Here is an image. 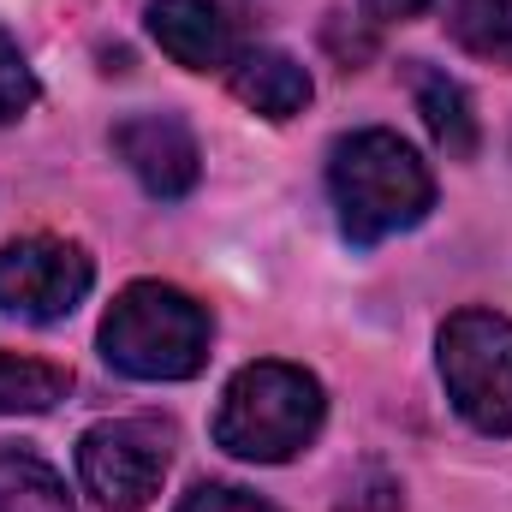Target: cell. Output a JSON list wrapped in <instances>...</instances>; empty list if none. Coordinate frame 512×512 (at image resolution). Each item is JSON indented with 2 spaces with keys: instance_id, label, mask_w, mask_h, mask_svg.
I'll list each match as a JSON object with an SVG mask.
<instances>
[{
  "instance_id": "1",
  "label": "cell",
  "mask_w": 512,
  "mask_h": 512,
  "mask_svg": "<svg viewBox=\"0 0 512 512\" xmlns=\"http://www.w3.org/2000/svg\"><path fill=\"white\" fill-rule=\"evenodd\" d=\"M328 191L340 209V233L352 245H382L393 233H411L429 203H435V179L417 161V149L399 131H352L334 143L328 155Z\"/></svg>"
},
{
  "instance_id": "2",
  "label": "cell",
  "mask_w": 512,
  "mask_h": 512,
  "mask_svg": "<svg viewBox=\"0 0 512 512\" xmlns=\"http://www.w3.org/2000/svg\"><path fill=\"white\" fill-rule=\"evenodd\" d=\"M322 382L298 364H245L215 411V447L251 465H286L298 459L322 429Z\"/></svg>"
},
{
  "instance_id": "3",
  "label": "cell",
  "mask_w": 512,
  "mask_h": 512,
  "mask_svg": "<svg viewBox=\"0 0 512 512\" xmlns=\"http://www.w3.org/2000/svg\"><path fill=\"white\" fill-rule=\"evenodd\" d=\"M102 358L131 382H185L209 358V310L167 280H131L102 322Z\"/></svg>"
},
{
  "instance_id": "4",
  "label": "cell",
  "mask_w": 512,
  "mask_h": 512,
  "mask_svg": "<svg viewBox=\"0 0 512 512\" xmlns=\"http://www.w3.org/2000/svg\"><path fill=\"white\" fill-rule=\"evenodd\" d=\"M441 382L459 417L483 435H512V322L459 310L441 328Z\"/></svg>"
},
{
  "instance_id": "5",
  "label": "cell",
  "mask_w": 512,
  "mask_h": 512,
  "mask_svg": "<svg viewBox=\"0 0 512 512\" xmlns=\"http://www.w3.org/2000/svg\"><path fill=\"white\" fill-rule=\"evenodd\" d=\"M167 465H173V423L161 417H114L84 429L78 441V477L108 512H143L161 495Z\"/></svg>"
},
{
  "instance_id": "6",
  "label": "cell",
  "mask_w": 512,
  "mask_h": 512,
  "mask_svg": "<svg viewBox=\"0 0 512 512\" xmlns=\"http://www.w3.org/2000/svg\"><path fill=\"white\" fill-rule=\"evenodd\" d=\"M96 286V262L48 233L12 239L0 251V310L18 322H60L84 304V292Z\"/></svg>"
},
{
  "instance_id": "7",
  "label": "cell",
  "mask_w": 512,
  "mask_h": 512,
  "mask_svg": "<svg viewBox=\"0 0 512 512\" xmlns=\"http://www.w3.org/2000/svg\"><path fill=\"white\" fill-rule=\"evenodd\" d=\"M114 155L131 167V179L149 197H161V203L185 197L197 185V173H203L197 137H191V126L179 114H131V120H120L114 126Z\"/></svg>"
},
{
  "instance_id": "8",
  "label": "cell",
  "mask_w": 512,
  "mask_h": 512,
  "mask_svg": "<svg viewBox=\"0 0 512 512\" xmlns=\"http://www.w3.org/2000/svg\"><path fill=\"white\" fill-rule=\"evenodd\" d=\"M149 36L185 72H227L239 60L233 24L215 0H149Z\"/></svg>"
},
{
  "instance_id": "9",
  "label": "cell",
  "mask_w": 512,
  "mask_h": 512,
  "mask_svg": "<svg viewBox=\"0 0 512 512\" xmlns=\"http://www.w3.org/2000/svg\"><path fill=\"white\" fill-rule=\"evenodd\" d=\"M227 72H233V96L262 120H292L310 102V72L280 48H245Z\"/></svg>"
},
{
  "instance_id": "10",
  "label": "cell",
  "mask_w": 512,
  "mask_h": 512,
  "mask_svg": "<svg viewBox=\"0 0 512 512\" xmlns=\"http://www.w3.org/2000/svg\"><path fill=\"white\" fill-rule=\"evenodd\" d=\"M411 90H417V114H423L429 137H435L453 161H471L477 143H483V126H477V108H471L465 84L417 60V66H411Z\"/></svg>"
},
{
  "instance_id": "11",
  "label": "cell",
  "mask_w": 512,
  "mask_h": 512,
  "mask_svg": "<svg viewBox=\"0 0 512 512\" xmlns=\"http://www.w3.org/2000/svg\"><path fill=\"white\" fill-rule=\"evenodd\" d=\"M0 512H78L60 471L30 447H0Z\"/></svg>"
},
{
  "instance_id": "12",
  "label": "cell",
  "mask_w": 512,
  "mask_h": 512,
  "mask_svg": "<svg viewBox=\"0 0 512 512\" xmlns=\"http://www.w3.org/2000/svg\"><path fill=\"white\" fill-rule=\"evenodd\" d=\"M447 30L465 54L512 72V0H453Z\"/></svg>"
},
{
  "instance_id": "13",
  "label": "cell",
  "mask_w": 512,
  "mask_h": 512,
  "mask_svg": "<svg viewBox=\"0 0 512 512\" xmlns=\"http://www.w3.org/2000/svg\"><path fill=\"white\" fill-rule=\"evenodd\" d=\"M66 393H72V376H66L60 364L0 352V417H18V411H54Z\"/></svg>"
},
{
  "instance_id": "14",
  "label": "cell",
  "mask_w": 512,
  "mask_h": 512,
  "mask_svg": "<svg viewBox=\"0 0 512 512\" xmlns=\"http://www.w3.org/2000/svg\"><path fill=\"white\" fill-rule=\"evenodd\" d=\"M30 102H36V72H30L24 48L0 30V126L24 120V114H30Z\"/></svg>"
},
{
  "instance_id": "15",
  "label": "cell",
  "mask_w": 512,
  "mask_h": 512,
  "mask_svg": "<svg viewBox=\"0 0 512 512\" xmlns=\"http://www.w3.org/2000/svg\"><path fill=\"white\" fill-rule=\"evenodd\" d=\"M173 512H274V507L251 489H233V483H197Z\"/></svg>"
},
{
  "instance_id": "16",
  "label": "cell",
  "mask_w": 512,
  "mask_h": 512,
  "mask_svg": "<svg viewBox=\"0 0 512 512\" xmlns=\"http://www.w3.org/2000/svg\"><path fill=\"white\" fill-rule=\"evenodd\" d=\"M376 18H417L423 6H435V0H364Z\"/></svg>"
}]
</instances>
